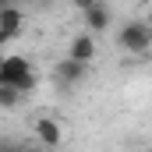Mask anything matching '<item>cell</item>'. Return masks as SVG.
<instances>
[{"label": "cell", "mask_w": 152, "mask_h": 152, "mask_svg": "<svg viewBox=\"0 0 152 152\" xmlns=\"http://www.w3.org/2000/svg\"><path fill=\"white\" fill-rule=\"evenodd\" d=\"M0 85H7V88L28 96V92L39 85V75H36V67H32L25 57L4 53V57H0Z\"/></svg>", "instance_id": "cell-1"}, {"label": "cell", "mask_w": 152, "mask_h": 152, "mask_svg": "<svg viewBox=\"0 0 152 152\" xmlns=\"http://www.w3.org/2000/svg\"><path fill=\"white\" fill-rule=\"evenodd\" d=\"M117 46H120L124 53H131V57L149 53V50H152V28L145 25V18H131V21H124V28L117 32Z\"/></svg>", "instance_id": "cell-2"}, {"label": "cell", "mask_w": 152, "mask_h": 152, "mask_svg": "<svg viewBox=\"0 0 152 152\" xmlns=\"http://www.w3.org/2000/svg\"><path fill=\"white\" fill-rule=\"evenodd\" d=\"M78 7H81V18H85L88 36H99V32H106L113 25V11L103 0H78Z\"/></svg>", "instance_id": "cell-3"}, {"label": "cell", "mask_w": 152, "mask_h": 152, "mask_svg": "<svg viewBox=\"0 0 152 152\" xmlns=\"http://www.w3.org/2000/svg\"><path fill=\"white\" fill-rule=\"evenodd\" d=\"M21 28H25V11L7 4V7L0 11V46H7L11 39H18ZM0 57H4V53H0Z\"/></svg>", "instance_id": "cell-4"}, {"label": "cell", "mask_w": 152, "mask_h": 152, "mask_svg": "<svg viewBox=\"0 0 152 152\" xmlns=\"http://www.w3.org/2000/svg\"><path fill=\"white\" fill-rule=\"evenodd\" d=\"M32 131H36V145H42V149H57V145L64 142V127H60L53 117H36Z\"/></svg>", "instance_id": "cell-5"}, {"label": "cell", "mask_w": 152, "mask_h": 152, "mask_svg": "<svg viewBox=\"0 0 152 152\" xmlns=\"http://www.w3.org/2000/svg\"><path fill=\"white\" fill-rule=\"evenodd\" d=\"M67 60H75V64H81V67H88V64L96 60V36L78 32V36L67 42Z\"/></svg>", "instance_id": "cell-6"}, {"label": "cell", "mask_w": 152, "mask_h": 152, "mask_svg": "<svg viewBox=\"0 0 152 152\" xmlns=\"http://www.w3.org/2000/svg\"><path fill=\"white\" fill-rule=\"evenodd\" d=\"M85 78H88V67H81L75 60H67V57H60L57 67H53V81H57L60 88H75L78 81H85Z\"/></svg>", "instance_id": "cell-7"}, {"label": "cell", "mask_w": 152, "mask_h": 152, "mask_svg": "<svg viewBox=\"0 0 152 152\" xmlns=\"http://www.w3.org/2000/svg\"><path fill=\"white\" fill-rule=\"evenodd\" d=\"M21 99H25L21 92H14V88H7V85H0V110H14V106H18Z\"/></svg>", "instance_id": "cell-8"}, {"label": "cell", "mask_w": 152, "mask_h": 152, "mask_svg": "<svg viewBox=\"0 0 152 152\" xmlns=\"http://www.w3.org/2000/svg\"><path fill=\"white\" fill-rule=\"evenodd\" d=\"M0 152H25V145H18V142H7V138H0Z\"/></svg>", "instance_id": "cell-9"}, {"label": "cell", "mask_w": 152, "mask_h": 152, "mask_svg": "<svg viewBox=\"0 0 152 152\" xmlns=\"http://www.w3.org/2000/svg\"><path fill=\"white\" fill-rule=\"evenodd\" d=\"M25 152H46V149H42V145H32V149H25Z\"/></svg>", "instance_id": "cell-10"}, {"label": "cell", "mask_w": 152, "mask_h": 152, "mask_svg": "<svg viewBox=\"0 0 152 152\" xmlns=\"http://www.w3.org/2000/svg\"><path fill=\"white\" fill-rule=\"evenodd\" d=\"M145 25H149V28H152V11H149V14H145Z\"/></svg>", "instance_id": "cell-11"}]
</instances>
